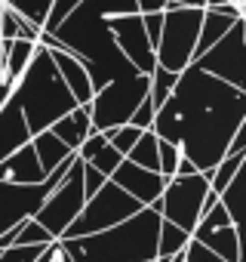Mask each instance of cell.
Segmentation results:
<instances>
[{
  "instance_id": "obj_19",
  "label": "cell",
  "mask_w": 246,
  "mask_h": 262,
  "mask_svg": "<svg viewBox=\"0 0 246 262\" xmlns=\"http://www.w3.org/2000/svg\"><path fill=\"white\" fill-rule=\"evenodd\" d=\"M31 148H34V155H37V164H40L43 176H50V173H53L59 164H65L68 158H74V151H71L62 139H56L50 129L31 136Z\"/></svg>"
},
{
  "instance_id": "obj_28",
  "label": "cell",
  "mask_w": 246,
  "mask_h": 262,
  "mask_svg": "<svg viewBox=\"0 0 246 262\" xmlns=\"http://www.w3.org/2000/svg\"><path fill=\"white\" fill-rule=\"evenodd\" d=\"M120 161H123V155H120L117 148H111V145H102V148H99V151H95L89 161H83V164H89V167H92V170H99L105 179H111V173L120 167Z\"/></svg>"
},
{
  "instance_id": "obj_10",
  "label": "cell",
  "mask_w": 246,
  "mask_h": 262,
  "mask_svg": "<svg viewBox=\"0 0 246 262\" xmlns=\"http://www.w3.org/2000/svg\"><path fill=\"white\" fill-rule=\"evenodd\" d=\"M74 158H68L65 164H59L43 182L37 185H13V182H0V234H7L10 228H19L25 219H34L40 204L46 201V194L62 182V176L68 173Z\"/></svg>"
},
{
  "instance_id": "obj_23",
  "label": "cell",
  "mask_w": 246,
  "mask_h": 262,
  "mask_svg": "<svg viewBox=\"0 0 246 262\" xmlns=\"http://www.w3.org/2000/svg\"><path fill=\"white\" fill-rule=\"evenodd\" d=\"M188 241H191V234H188V231H182L179 225H173V222L160 219V234H157V259H169V256L182 253V250L188 247Z\"/></svg>"
},
{
  "instance_id": "obj_33",
  "label": "cell",
  "mask_w": 246,
  "mask_h": 262,
  "mask_svg": "<svg viewBox=\"0 0 246 262\" xmlns=\"http://www.w3.org/2000/svg\"><path fill=\"white\" fill-rule=\"evenodd\" d=\"M102 145H108V136H105V133H89V136L80 142V148H77V158H80V161H89V158H92V155H95Z\"/></svg>"
},
{
  "instance_id": "obj_21",
  "label": "cell",
  "mask_w": 246,
  "mask_h": 262,
  "mask_svg": "<svg viewBox=\"0 0 246 262\" xmlns=\"http://www.w3.org/2000/svg\"><path fill=\"white\" fill-rule=\"evenodd\" d=\"M127 161H130V164H136V167H142V170L160 173V158H157V136L151 133V129H145V133L139 136V142L130 148Z\"/></svg>"
},
{
  "instance_id": "obj_38",
  "label": "cell",
  "mask_w": 246,
  "mask_h": 262,
  "mask_svg": "<svg viewBox=\"0 0 246 262\" xmlns=\"http://www.w3.org/2000/svg\"><path fill=\"white\" fill-rule=\"evenodd\" d=\"M197 173V167L188 161V158H179V167H176V176H194Z\"/></svg>"
},
{
  "instance_id": "obj_13",
  "label": "cell",
  "mask_w": 246,
  "mask_h": 262,
  "mask_svg": "<svg viewBox=\"0 0 246 262\" xmlns=\"http://www.w3.org/2000/svg\"><path fill=\"white\" fill-rule=\"evenodd\" d=\"M108 31L114 37L117 50L123 53V59H127L136 71L151 74L157 68L154 47L145 37V28H142V16L139 13H133V16H108Z\"/></svg>"
},
{
  "instance_id": "obj_27",
  "label": "cell",
  "mask_w": 246,
  "mask_h": 262,
  "mask_svg": "<svg viewBox=\"0 0 246 262\" xmlns=\"http://www.w3.org/2000/svg\"><path fill=\"white\" fill-rule=\"evenodd\" d=\"M145 133V129H136L133 123H123V126H117V129H111V133H108V145L111 148H117L123 158H127L130 155V148L139 142V136Z\"/></svg>"
},
{
  "instance_id": "obj_34",
  "label": "cell",
  "mask_w": 246,
  "mask_h": 262,
  "mask_svg": "<svg viewBox=\"0 0 246 262\" xmlns=\"http://www.w3.org/2000/svg\"><path fill=\"white\" fill-rule=\"evenodd\" d=\"M105 182H108V179H105L99 170H92L89 164H83V194H86V198H92Z\"/></svg>"
},
{
  "instance_id": "obj_3",
  "label": "cell",
  "mask_w": 246,
  "mask_h": 262,
  "mask_svg": "<svg viewBox=\"0 0 246 262\" xmlns=\"http://www.w3.org/2000/svg\"><path fill=\"white\" fill-rule=\"evenodd\" d=\"M157 234H160V213L142 207L136 216L105 231L86 237H62L59 247L74 262H148L157 259Z\"/></svg>"
},
{
  "instance_id": "obj_39",
  "label": "cell",
  "mask_w": 246,
  "mask_h": 262,
  "mask_svg": "<svg viewBox=\"0 0 246 262\" xmlns=\"http://www.w3.org/2000/svg\"><path fill=\"white\" fill-rule=\"evenodd\" d=\"M34 262H56V241H53L50 247H43V253H40Z\"/></svg>"
},
{
  "instance_id": "obj_40",
  "label": "cell",
  "mask_w": 246,
  "mask_h": 262,
  "mask_svg": "<svg viewBox=\"0 0 246 262\" xmlns=\"http://www.w3.org/2000/svg\"><path fill=\"white\" fill-rule=\"evenodd\" d=\"M0 90L13 93V86H7V83H4V47H0Z\"/></svg>"
},
{
  "instance_id": "obj_14",
  "label": "cell",
  "mask_w": 246,
  "mask_h": 262,
  "mask_svg": "<svg viewBox=\"0 0 246 262\" xmlns=\"http://www.w3.org/2000/svg\"><path fill=\"white\" fill-rule=\"evenodd\" d=\"M111 182H114L117 188H123L133 201H139L142 207H151V204L163 194V188H166V179H163L160 173L142 170V167L130 164L127 158H123L120 167L111 173Z\"/></svg>"
},
{
  "instance_id": "obj_1",
  "label": "cell",
  "mask_w": 246,
  "mask_h": 262,
  "mask_svg": "<svg viewBox=\"0 0 246 262\" xmlns=\"http://www.w3.org/2000/svg\"><path fill=\"white\" fill-rule=\"evenodd\" d=\"M246 123V93L203 74L197 65L179 71L169 99L154 111L151 133L182 151L197 173H209Z\"/></svg>"
},
{
  "instance_id": "obj_15",
  "label": "cell",
  "mask_w": 246,
  "mask_h": 262,
  "mask_svg": "<svg viewBox=\"0 0 246 262\" xmlns=\"http://www.w3.org/2000/svg\"><path fill=\"white\" fill-rule=\"evenodd\" d=\"M43 170L37 164V155L31 148V142H25L22 148H16L10 158L0 161V182H13V185H37L43 182Z\"/></svg>"
},
{
  "instance_id": "obj_44",
  "label": "cell",
  "mask_w": 246,
  "mask_h": 262,
  "mask_svg": "<svg viewBox=\"0 0 246 262\" xmlns=\"http://www.w3.org/2000/svg\"><path fill=\"white\" fill-rule=\"evenodd\" d=\"M148 262H157V259H148Z\"/></svg>"
},
{
  "instance_id": "obj_31",
  "label": "cell",
  "mask_w": 246,
  "mask_h": 262,
  "mask_svg": "<svg viewBox=\"0 0 246 262\" xmlns=\"http://www.w3.org/2000/svg\"><path fill=\"white\" fill-rule=\"evenodd\" d=\"M151 120H154V105H151V99L145 96V99L139 102V108L133 111L130 123H133L136 129H151Z\"/></svg>"
},
{
  "instance_id": "obj_25",
  "label": "cell",
  "mask_w": 246,
  "mask_h": 262,
  "mask_svg": "<svg viewBox=\"0 0 246 262\" xmlns=\"http://www.w3.org/2000/svg\"><path fill=\"white\" fill-rule=\"evenodd\" d=\"M4 7L16 10L19 16H25L28 22H34L37 28H43L46 16H50V7H53V0H4Z\"/></svg>"
},
{
  "instance_id": "obj_9",
  "label": "cell",
  "mask_w": 246,
  "mask_h": 262,
  "mask_svg": "<svg viewBox=\"0 0 246 262\" xmlns=\"http://www.w3.org/2000/svg\"><path fill=\"white\" fill-rule=\"evenodd\" d=\"M83 204H86V194H83V161L74 155L68 173H65L62 182L46 194V201L40 204V210H37L34 219L50 231L53 241H59V237L68 231V225L77 219V213L83 210Z\"/></svg>"
},
{
  "instance_id": "obj_42",
  "label": "cell",
  "mask_w": 246,
  "mask_h": 262,
  "mask_svg": "<svg viewBox=\"0 0 246 262\" xmlns=\"http://www.w3.org/2000/svg\"><path fill=\"white\" fill-rule=\"evenodd\" d=\"M7 99H10V93H7V90H0V105H4Z\"/></svg>"
},
{
  "instance_id": "obj_43",
  "label": "cell",
  "mask_w": 246,
  "mask_h": 262,
  "mask_svg": "<svg viewBox=\"0 0 246 262\" xmlns=\"http://www.w3.org/2000/svg\"><path fill=\"white\" fill-rule=\"evenodd\" d=\"M234 4H243V0H234Z\"/></svg>"
},
{
  "instance_id": "obj_35",
  "label": "cell",
  "mask_w": 246,
  "mask_h": 262,
  "mask_svg": "<svg viewBox=\"0 0 246 262\" xmlns=\"http://www.w3.org/2000/svg\"><path fill=\"white\" fill-rule=\"evenodd\" d=\"M225 155H246V123L234 133V139H231V145H228Z\"/></svg>"
},
{
  "instance_id": "obj_22",
  "label": "cell",
  "mask_w": 246,
  "mask_h": 262,
  "mask_svg": "<svg viewBox=\"0 0 246 262\" xmlns=\"http://www.w3.org/2000/svg\"><path fill=\"white\" fill-rule=\"evenodd\" d=\"M243 167H246V155H225V158L206 173V176H209V191H212V194H222L225 185H228Z\"/></svg>"
},
{
  "instance_id": "obj_16",
  "label": "cell",
  "mask_w": 246,
  "mask_h": 262,
  "mask_svg": "<svg viewBox=\"0 0 246 262\" xmlns=\"http://www.w3.org/2000/svg\"><path fill=\"white\" fill-rule=\"evenodd\" d=\"M46 53H50L53 65L59 68V74H62L65 86L71 90L74 102H77V105H89V99L95 96V90H92V80H89V74H86L83 62H80V59H74V56H71V53H65V50H46Z\"/></svg>"
},
{
  "instance_id": "obj_30",
  "label": "cell",
  "mask_w": 246,
  "mask_h": 262,
  "mask_svg": "<svg viewBox=\"0 0 246 262\" xmlns=\"http://www.w3.org/2000/svg\"><path fill=\"white\" fill-rule=\"evenodd\" d=\"M77 4H83V0H53L50 16H46V22H43V31H50V34H53V31L65 22V16H68Z\"/></svg>"
},
{
  "instance_id": "obj_7",
  "label": "cell",
  "mask_w": 246,
  "mask_h": 262,
  "mask_svg": "<svg viewBox=\"0 0 246 262\" xmlns=\"http://www.w3.org/2000/svg\"><path fill=\"white\" fill-rule=\"evenodd\" d=\"M203 10H163L160 40L154 47V59L166 71H185L194 59L197 31H200Z\"/></svg>"
},
{
  "instance_id": "obj_26",
  "label": "cell",
  "mask_w": 246,
  "mask_h": 262,
  "mask_svg": "<svg viewBox=\"0 0 246 262\" xmlns=\"http://www.w3.org/2000/svg\"><path fill=\"white\" fill-rule=\"evenodd\" d=\"M13 244H19V247H46V244H53V237H50V231L37 222V219H25L19 228H16V241Z\"/></svg>"
},
{
  "instance_id": "obj_12",
  "label": "cell",
  "mask_w": 246,
  "mask_h": 262,
  "mask_svg": "<svg viewBox=\"0 0 246 262\" xmlns=\"http://www.w3.org/2000/svg\"><path fill=\"white\" fill-rule=\"evenodd\" d=\"M191 241L203 244L225 262H243V228H237L228 219V213L218 201L200 216V222L191 231Z\"/></svg>"
},
{
  "instance_id": "obj_8",
  "label": "cell",
  "mask_w": 246,
  "mask_h": 262,
  "mask_svg": "<svg viewBox=\"0 0 246 262\" xmlns=\"http://www.w3.org/2000/svg\"><path fill=\"white\" fill-rule=\"evenodd\" d=\"M209 194V176L206 173H194V176H173L166 179L163 194L151 204L154 213H160V219L179 225L182 231H194V225L200 222L203 213V198Z\"/></svg>"
},
{
  "instance_id": "obj_18",
  "label": "cell",
  "mask_w": 246,
  "mask_h": 262,
  "mask_svg": "<svg viewBox=\"0 0 246 262\" xmlns=\"http://www.w3.org/2000/svg\"><path fill=\"white\" fill-rule=\"evenodd\" d=\"M50 133H53L56 139H62V142L77 155L80 142L92 133V123H89V111H86V105H77V108L68 111L65 117H59V120L50 126Z\"/></svg>"
},
{
  "instance_id": "obj_24",
  "label": "cell",
  "mask_w": 246,
  "mask_h": 262,
  "mask_svg": "<svg viewBox=\"0 0 246 262\" xmlns=\"http://www.w3.org/2000/svg\"><path fill=\"white\" fill-rule=\"evenodd\" d=\"M151 83H148V99H151V105H154V111L169 99V93H173V86H176V80H179V74L176 71H166V68H154L151 74Z\"/></svg>"
},
{
  "instance_id": "obj_36",
  "label": "cell",
  "mask_w": 246,
  "mask_h": 262,
  "mask_svg": "<svg viewBox=\"0 0 246 262\" xmlns=\"http://www.w3.org/2000/svg\"><path fill=\"white\" fill-rule=\"evenodd\" d=\"M166 10V0H136V13L145 16V13H163Z\"/></svg>"
},
{
  "instance_id": "obj_37",
  "label": "cell",
  "mask_w": 246,
  "mask_h": 262,
  "mask_svg": "<svg viewBox=\"0 0 246 262\" xmlns=\"http://www.w3.org/2000/svg\"><path fill=\"white\" fill-rule=\"evenodd\" d=\"M206 0H166V10H203Z\"/></svg>"
},
{
  "instance_id": "obj_5",
  "label": "cell",
  "mask_w": 246,
  "mask_h": 262,
  "mask_svg": "<svg viewBox=\"0 0 246 262\" xmlns=\"http://www.w3.org/2000/svg\"><path fill=\"white\" fill-rule=\"evenodd\" d=\"M148 74H127V77H117L111 83H105L102 90H95V96L89 99L86 111H89V123H92V133H111V129L130 123L133 111L139 108V102L148 96Z\"/></svg>"
},
{
  "instance_id": "obj_32",
  "label": "cell",
  "mask_w": 246,
  "mask_h": 262,
  "mask_svg": "<svg viewBox=\"0 0 246 262\" xmlns=\"http://www.w3.org/2000/svg\"><path fill=\"white\" fill-rule=\"evenodd\" d=\"M185 262H225V259H218L212 250H206L203 244H197V241H188V247H185Z\"/></svg>"
},
{
  "instance_id": "obj_4",
  "label": "cell",
  "mask_w": 246,
  "mask_h": 262,
  "mask_svg": "<svg viewBox=\"0 0 246 262\" xmlns=\"http://www.w3.org/2000/svg\"><path fill=\"white\" fill-rule=\"evenodd\" d=\"M10 99L19 105L22 120H25V126H28L31 136L50 129L59 117H65L68 111L77 108L71 90L65 86L59 68L53 65L50 53H46L40 43H37V50H34L28 68L22 71V77L13 83Z\"/></svg>"
},
{
  "instance_id": "obj_20",
  "label": "cell",
  "mask_w": 246,
  "mask_h": 262,
  "mask_svg": "<svg viewBox=\"0 0 246 262\" xmlns=\"http://www.w3.org/2000/svg\"><path fill=\"white\" fill-rule=\"evenodd\" d=\"M218 204L225 207L228 219L237 228H243V213H246V167L225 185V191L218 194Z\"/></svg>"
},
{
  "instance_id": "obj_17",
  "label": "cell",
  "mask_w": 246,
  "mask_h": 262,
  "mask_svg": "<svg viewBox=\"0 0 246 262\" xmlns=\"http://www.w3.org/2000/svg\"><path fill=\"white\" fill-rule=\"evenodd\" d=\"M25 142H31V133L22 120V111L13 99H7L0 105V161L10 158L16 148H22Z\"/></svg>"
},
{
  "instance_id": "obj_41",
  "label": "cell",
  "mask_w": 246,
  "mask_h": 262,
  "mask_svg": "<svg viewBox=\"0 0 246 262\" xmlns=\"http://www.w3.org/2000/svg\"><path fill=\"white\" fill-rule=\"evenodd\" d=\"M228 4V0H206V4H203V10H218V7H225ZM243 7V4H240Z\"/></svg>"
},
{
  "instance_id": "obj_29",
  "label": "cell",
  "mask_w": 246,
  "mask_h": 262,
  "mask_svg": "<svg viewBox=\"0 0 246 262\" xmlns=\"http://www.w3.org/2000/svg\"><path fill=\"white\" fill-rule=\"evenodd\" d=\"M157 158H160V176H163V179H173V176H176V167H179L182 151H179L176 145H169V142L157 139Z\"/></svg>"
},
{
  "instance_id": "obj_2",
  "label": "cell",
  "mask_w": 246,
  "mask_h": 262,
  "mask_svg": "<svg viewBox=\"0 0 246 262\" xmlns=\"http://www.w3.org/2000/svg\"><path fill=\"white\" fill-rule=\"evenodd\" d=\"M133 13H136V0H83L53 31L62 50L83 62L92 90H102L105 83L136 71L123 59V53L117 50L108 31V16H133Z\"/></svg>"
},
{
  "instance_id": "obj_6",
  "label": "cell",
  "mask_w": 246,
  "mask_h": 262,
  "mask_svg": "<svg viewBox=\"0 0 246 262\" xmlns=\"http://www.w3.org/2000/svg\"><path fill=\"white\" fill-rule=\"evenodd\" d=\"M139 210H142L139 201H133L127 191L117 188V185L108 179L92 198H86L83 210L77 213V219L68 225V231H65L62 237H86V234L105 231V228H111V225H117V222H123V219L136 216ZM62 237H59V241H62Z\"/></svg>"
},
{
  "instance_id": "obj_11",
  "label": "cell",
  "mask_w": 246,
  "mask_h": 262,
  "mask_svg": "<svg viewBox=\"0 0 246 262\" xmlns=\"http://www.w3.org/2000/svg\"><path fill=\"white\" fill-rule=\"evenodd\" d=\"M246 19L234 22V28L215 40L203 56H197L191 65H197L203 74L215 77V80H225L237 90H246Z\"/></svg>"
}]
</instances>
